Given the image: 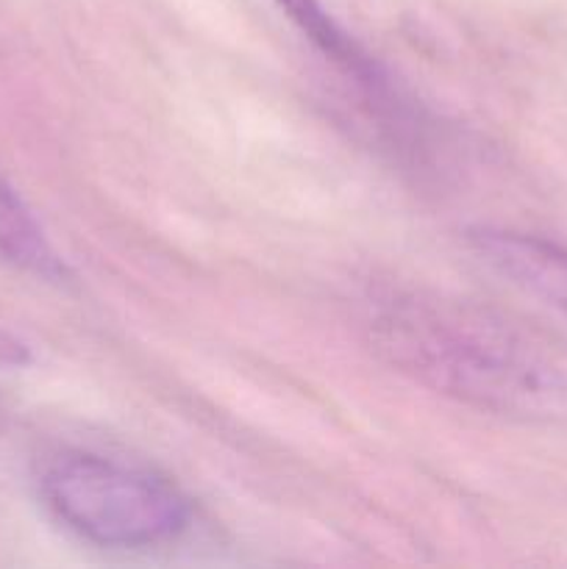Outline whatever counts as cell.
Here are the masks:
<instances>
[{
  "instance_id": "obj_3",
  "label": "cell",
  "mask_w": 567,
  "mask_h": 569,
  "mask_svg": "<svg viewBox=\"0 0 567 569\" xmlns=\"http://www.w3.org/2000/svg\"><path fill=\"white\" fill-rule=\"evenodd\" d=\"M470 248L478 259L523 289L567 317V250L545 239L515 231L478 228L470 231Z\"/></svg>"
},
{
  "instance_id": "obj_4",
  "label": "cell",
  "mask_w": 567,
  "mask_h": 569,
  "mask_svg": "<svg viewBox=\"0 0 567 569\" xmlns=\"http://www.w3.org/2000/svg\"><path fill=\"white\" fill-rule=\"evenodd\" d=\"M276 6L315 44L322 59L331 61L348 81L359 87V92L370 100V106H376L378 111H395L398 117L406 114L384 67L328 14L320 0H276Z\"/></svg>"
},
{
  "instance_id": "obj_1",
  "label": "cell",
  "mask_w": 567,
  "mask_h": 569,
  "mask_svg": "<svg viewBox=\"0 0 567 569\" xmlns=\"http://www.w3.org/2000/svg\"><path fill=\"white\" fill-rule=\"evenodd\" d=\"M378 353L434 392L511 417L565 409V376L498 317L461 303L398 295L370 322Z\"/></svg>"
},
{
  "instance_id": "obj_6",
  "label": "cell",
  "mask_w": 567,
  "mask_h": 569,
  "mask_svg": "<svg viewBox=\"0 0 567 569\" xmlns=\"http://www.w3.org/2000/svg\"><path fill=\"white\" fill-rule=\"evenodd\" d=\"M31 365V350L26 342L11 337L9 331L0 328V367H26Z\"/></svg>"
},
{
  "instance_id": "obj_5",
  "label": "cell",
  "mask_w": 567,
  "mask_h": 569,
  "mask_svg": "<svg viewBox=\"0 0 567 569\" xmlns=\"http://www.w3.org/2000/svg\"><path fill=\"white\" fill-rule=\"evenodd\" d=\"M0 256L44 281L67 278V264L44 237L26 200L0 176Z\"/></svg>"
},
{
  "instance_id": "obj_2",
  "label": "cell",
  "mask_w": 567,
  "mask_h": 569,
  "mask_svg": "<svg viewBox=\"0 0 567 569\" xmlns=\"http://www.w3.org/2000/svg\"><path fill=\"white\" fill-rule=\"evenodd\" d=\"M39 495L67 531L100 548H161L192 526V500L178 483L150 467L89 450L50 459Z\"/></svg>"
}]
</instances>
